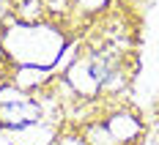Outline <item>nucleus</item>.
<instances>
[{
	"mask_svg": "<svg viewBox=\"0 0 159 145\" xmlns=\"http://www.w3.org/2000/svg\"><path fill=\"white\" fill-rule=\"evenodd\" d=\"M39 107L30 104V101H8L0 107V126H8V129H16V126H28V123H36L39 121Z\"/></svg>",
	"mask_w": 159,
	"mask_h": 145,
	"instance_id": "f257e3e1",
	"label": "nucleus"
},
{
	"mask_svg": "<svg viewBox=\"0 0 159 145\" xmlns=\"http://www.w3.org/2000/svg\"><path fill=\"white\" fill-rule=\"evenodd\" d=\"M0 58H3V41H0Z\"/></svg>",
	"mask_w": 159,
	"mask_h": 145,
	"instance_id": "f03ea898",
	"label": "nucleus"
}]
</instances>
